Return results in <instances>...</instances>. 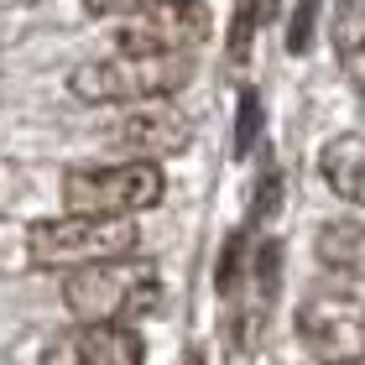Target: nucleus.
<instances>
[{
	"mask_svg": "<svg viewBox=\"0 0 365 365\" xmlns=\"http://www.w3.org/2000/svg\"><path fill=\"white\" fill-rule=\"evenodd\" d=\"M63 303L73 324H130L162 308V272L146 256H115L63 277Z\"/></svg>",
	"mask_w": 365,
	"mask_h": 365,
	"instance_id": "1",
	"label": "nucleus"
},
{
	"mask_svg": "<svg viewBox=\"0 0 365 365\" xmlns=\"http://www.w3.org/2000/svg\"><path fill=\"white\" fill-rule=\"evenodd\" d=\"M193 73V58L178 53H105L89 58L68 73V94L84 99V105H157V99H173Z\"/></svg>",
	"mask_w": 365,
	"mask_h": 365,
	"instance_id": "2",
	"label": "nucleus"
},
{
	"mask_svg": "<svg viewBox=\"0 0 365 365\" xmlns=\"http://www.w3.org/2000/svg\"><path fill=\"white\" fill-rule=\"evenodd\" d=\"M136 220L125 214H58V220L31 225L26 256L47 272H84L115 256H136Z\"/></svg>",
	"mask_w": 365,
	"mask_h": 365,
	"instance_id": "3",
	"label": "nucleus"
},
{
	"mask_svg": "<svg viewBox=\"0 0 365 365\" xmlns=\"http://www.w3.org/2000/svg\"><path fill=\"white\" fill-rule=\"evenodd\" d=\"M168 193V178H162L157 162H94V168H73L63 173V209L68 214H141L162 204Z\"/></svg>",
	"mask_w": 365,
	"mask_h": 365,
	"instance_id": "4",
	"label": "nucleus"
},
{
	"mask_svg": "<svg viewBox=\"0 0 365 365\" xmlns=\"http://www.w3.org/2000/svg\"><path fill=\"white\" fill-rule=\"evenodd\" d=\"M297 339L319 365H365V297L313 287L297 303Z\"/></svg>",
	"mask_w": 365,
	"mask_h": 365,
	"instance_id": "5",
	"label": "nucleus"
},
{
	"mask_svg": "<svg viewBox=\"0 0 365 365\" xmlns=\"http://www.w3.org/2000/svg\"><path fill=\"white\" fill-rule=\"evenodd\" d=\"M209 31V11L198 0H157L125 21H115V47L120 53H178L188 58Z\"/></svg>",
	"mask_w": 365,
	"mask_h": 365,
	"instance_id": "6",
	"label": "nucleus"
},
{
	"mask_svg": "<svg viewBox=\"0 0 365 365\" xmlns=\"http://www.w3.org/2000/svg\"><path fill=\"white\" fill-rule=\"evenodd\" d=\"M42 365H146V350L130 324H68L47 339Z\"/></svg>",
	"mask_w": 365,
	"mask_h": 365,
	"instance_id": "7",
	"label": "nucleus"
},
{
	"mask_svg": "<svg viewBox=\"0 0 365 365\" xmlns=\"http://www.w3.org/2000/svg\"><path fill=\"white\" fill-rule=\"evenodd\" d=\"M182 146H188V115H178L168 99L125 110L110 130V152L130 157V162H162V157L182 152Z\"/></svg>",
	"mask_w": 365,
	"mask_h": 365,
	"instance_id": "8",
	"label": "nucleus"
},
{
	"mask_svg": "<svg viewBox=\"0 0 365 365\" xmlns=\"http://www.w3.org/2000/svg\"><path fill=\"white\" fill-rule=\"evenodd\" d=\"M319 173H324V182L334 188L344 204H360L365 209V136H334L319 152Z\"/></svg>",
	"mask_w": 365,
	"mask_h": 365,
	"instance_id": "9",
	"label": "nucleus"
},
{
	"mask_svg": "<svg viewBox=\"0 0 365 365\" xmlns=\"http://www.w3.org/2000/svg\"><path fill=\"white\" fill-rule=\"evenodd\" d=\"M313 256H319L329 272H339L350 282H365V225L360 220H329V225H319Z\"/></svg>",
	"mask_w": 365,
	"mask_h": 365,
	"instance_id": "10",
	"label": "nucleus"
},
{
	"mask_svg": "<svg viewBox=\"0 0 365 365\" xmlns=\"http://www.w3.org/2000/svg\"><path fill=\"white\" fill-rule=\"evenodd\" d=\"M329 42H334L339 73L365 94V0H339L329 16Z\"/></svg>",
	"mask_w": 365,
	"mask_h": 365,
	"instance_id": "11",
	"label": "nucleus"
},
{
	"mask_svg": "<svg viewBox=\"0 0 365 365\" xmlns=\"http://www.w3.org/2000/svg\"><path fill=\"white\" fill-rule=\"evenodd\" d=\"M146 6H157V0H84L89 16H110V21H125V16H136Z\"/></svg>",
	"mask_w": 365,
	"mask_h": 365,
	"instance_id": "12",
	"label": "nucleus"
},
{
	"mask_svg": "<svg viewBox=\"0 0 365 365\" xmlns=\"http://www.w3.org/2000/svg\"><path fill=\"white\" fill-rule=\"evenodd\" d=\"M256 120H261V105H256V94H245L240 99V136H235V152L245 157V152H251V141H256Z\"/></svg>",
	"mask_w": 365,
	"mask_h": 365,
	"instance_id": "13",
	"label": "nucleus"
},
{
	"mask_svg": "<svg viewBox=\"0 0 365 365\" xmlns=\"http://www.w3.org/2000/svg\"><path fill=\"white\" fill-rule=\"evenodd\" d=\"M308 26H313V0L297 6V21H292V53H308Z\"/></svg>",
	"mask_w": 365,
	"mask_h": 365,
	"instance_id": "14",
	"label": "nucleus"
},
{
	"mask_svg": "<svg viewBox=\"0 0 365 365\" xmlns=\"http://www.w3.org/2000/svg\"><path fill=\"white\" fill-rule=\"evenodd\" d=\"M188 365H198V355H188Z\"/></svg>",
	"mask_w": 365,
	"mask_h": 365,
	"instance_id": "15",
	"label": "nucleus"
}]
</instances>
